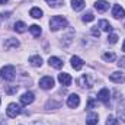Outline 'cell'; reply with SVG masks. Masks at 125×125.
I'll return each instance as SVG.
<instances>
[{
    "label": "cell",
    "instance_id": "cell-31",
    "mask_svg": "<svg viewBox=\"0 0 125 125\" xmlns=\"http://www.w3.org/2000/svg\"><path fill=\"white\" fill-rule=\"evenodd\" d=\"M92 35H93V36H99V35H100V31L97 29V26H93V28H92Z\"/></svg>",
    "mask_w": 125,
    "mask_h": 125
},
{
    "label": "cell",
    "instance_id": "cell-26",
    "mask_svg": "<svg viewBox=\"0 0 125 125\" xmlns=\"http://www.w3.org/2000/svg\"><path fill=\"white\" fill-rule=\"evenodd\" d=\"M51 7H58V6H61L62 4V0H45Z\"/></svg>",
    "mask_w": 125,
    "mask_h": 125
},
{
    "label": "cell",
    "instance_id": "cell-23",
    "mask_svg": "<svg viewBox=\"0 0 125 125\" xmlns=\"http://www.w3.org/2000/svg\"><path fill=\"white\" fill-rule=\"evenodd\" d=\"M102 58L105 60V61H115V58H116V55L114 54V52H105L103 55H102Z\"/></svg>",
    "mask_w": 125,
    "mask_h": 125
},
{
    "label": "cell",
    "instance_id": "cell-32",
    "mask_svg": "<svg viewBox=\"0 0 125 125\" xmlns=\"http://www.w3.org/2000/svg\"><path fill=\"white\" fill-rule=\"evenodd\" d=\"M118 65H119L121 68H125V57H122V58L119 60V62H118Z\"/></svg>",
    "mask_w": 125,
    "mask_h": 125
},
{
    "label": "cell",
    "instance_id": "cell-4",
    "mask_svg": "<svg viewBox=\"0 0 125 125\" xmlns=\"http://www.w3.org/2000/svg\"><path fill=\"white\" fill-rule=\"evenodd\" d=\"M6 114H7L9 118H16L21 114V106L16 105V103H10L7 106V109H6Z\"/></svg>",
    "mask_w": 125,
    "mask_h": 125
},
{
    "label": "cell",
    "instance_id": "cell-36",
    "mask_svg": "<svg viewBox=\"0 0 125 125\" xmlns=\"http://www.w3.org/2000/svg\"><path fill=\"white\" fill-rule=\"evenodd\" d=\"M0 102H1V100H0Z\"/></svg>",
    "mask_w": 125,
    "mask_h": 125
},
{
    "label": "cell",
    "instance_id": "cell-3",
    "mask_svg": "<svg viewBox=\"0 0 125 125\" xmlns=\"http://www.w3.org/2000/svg\"><path fill=\"white\" fill-rule=\"evenodd\" d=\"M39 87L44 89V90L52 89V87H54V79H52L51 76H44V77L39 80Z\"/></svg>",
    "mask_w": 125,
    "mask_h": 125
},
{
    "label": "cell",
    "instance_id": "cell-12",
    "mask_svg": "<svg viewBox=\"0 0 125 125\" xmlns=\"http://www.w3.org/2000/svg\"><path fill=\"white\" fill-rule=\"evenodd\" d=\"M94 9L97 12H106L109 9V3L105 0H97V1H94Z\"/></svg>",
    "mask_w": 125,
    "mask_h": 125
},
{
    "label": "cell",
    "instance_id": "cell-1",
    "mask_svg": "<svg viewBox=\"0 0 125 125\" xmlns=\"http://www.w3.org/2000/svg\"><path fill=\"white\" fill-rule=\"evenodd\" d=\"M65 26H67V21L62 16H52L50 21V29L52 32L58 31L61 28H65Z\"/></svg>",
    "mask_w": 125,
    "mask_h": 125
},
{
    "label": "cell",
    "instance_id": "cell-8",
    "mask_svg": "<svg viewBox=\"0 0 125 125\" xmlns=\"http://www.w3.org/2000/svg\"><path fill=\"white\" fill-rule=\"evenodd\" d=\"M67 105L70 106V108H77L79 105H80V97H79V94L73 93L68 96V99H67Z\"/></svg>",
    "mask_w": 125,
    "mask_h": 125
},
{
    "label": "cell",
    "instance_id": "cell-19",
    "mask_svg": "<svg viewBox=\"0 0 125 125\" xmlns=\"http://www.w3.org/2000/svg\"><path fill=\"white\" fill-rule=\"evenodd\" d=\"M29 62H31V65H33V67H41L42 65V58L39 55H32L31 58H29Z\"/></svg>",
    "mask_w": 125,
    "mask_h": 125
},
{
    "label": "cell",
    "instance_id": "cell-27",
    "mask_svg": "<svg viewBox=\"0 0 125 125\" xmlns=\"http://www.w3.org/2000/svg\"><path fill=\"white\" fill-rule=\"evenodd\" d=\"M106 125H119V122L116 121V118H115V116L109 115V116H108V119H106Z\"/></svg>",
    "mask_w": 125,
    "mask_h": 125
},
{
    "label": "cell",
    "instance_id": "cell-11",
    "mask_svg": "<svg viewBox=\"0 0 125 125\" xmlns=\"http://www.w3.org/2000/svg\"><path fill=\"white\" fill-rule=\"evenodd\" d=\"M58 82L62 86H70L71 84V76L68 73H60L58 74Z\"/></svg>",
    "mask_w": 125,
    "mask_h": 125
},
{
    "label": "cell",
    "instance_id": "cell-21",
    "mask_svg": "<svg viewBox=\"0 0 125 125\" xmlns=\"http://www.w3.org/2000/svg\"><path fill=\"white\" fill-rule=\"evenodd\" d=\"M13 29L16 32H19V33H23V32L26 31V25H25L23 22H16L15 26H13Z\"/></svg>",
    "mask_w": 125,
    "mask_h": 125
},
{
    "label": "cell",
    "instance_id": "cell-33",
    "mask_svg": "<svg viewBox=\"0 0 125 125\" xmlns=\"http://www.w3.org/2000/svg\"><path fill=\"white\" fill-rule=\"evenodd\" d=\"M93 105H94V102H93V99L90 97V99H89V105H87V109H92V108H93Z\"/></svg>",
    "mask_w": 125,
    "mask_h": 125
},
{
    "label": "cell",
    "instance_id": "cell-7",
    "mask_svg": "<svg viewBox=\"0 0 125 125\" xmlns=\"http://www.w3.org/2000/svg\"><path fill=\"white\" fill-rule=\"evenodd\" d=\"M109 80L114 82V83H124L125 82V74L121 71H115L109 76Z\"/></svg>",
    "mask_w": 125,
    "mask_h": 125
},
{
    "label": "cell",
    "instance_id": "cell-10",
    "mask_svg": "<svg viewBox=\"0 0 125 125\" xmlns=\"http://www.w3.org/2000/svg\"><path fill=\"white\" fill-rule=\"evenodd\" d=\"M33 100H35V96H33L32 92H26V93H23L21 96V103L22 105H31Z\"/></svg>",
    "mask_w": 125,
    "mask_h": 125
},
{
    "label": "cell",
    "instance_id": "cell-35",
    "mask_svg": "<svg viewBox=\"0 0 125 125\" xmlns=\"http://www.w3.org/2000/svg\"><path fill=\"white\" fill-rule=\"evenodd\" d=\"M122 51H125V41H124V45H122Z\"/></svg>",
    "mask_w": 125,
    "mask_h": 125
},
{
    "label": "cell",
    "instance_id": "cell-2",
    "mask_svg": "<svg viewBox=\"0 0 125 125\" xmlns=\"http://www.w3.org/2000/svg\"><path fill=\"white\" fill-rule=\"evenodd\" d=\"M0 76L3 80H7V82H12L16 76V70L13 65H4L1 70H0Z\"/></svg>",
    "mask_w": 125,
    "mask_h": 125
},
{
    "label": "cell",
    "instance_id": "cell-28",
    "mask_svg": "<svg viewBox=\"0 0 125 125\" xmlns=\"http://www.w3.org/2000/svg\"><path fill=\"white\" fill-rule=\"evenodd\" d=\"M45 108L47 109H50V108H60V103L58 102H54V100H48L47 105H45Z\"/></svg>",
    "mask_w": 125,
    "mask_h": 125
},
{
    "label": "cell",
    "instance_id": "cell-24",
    "mask_svg": "<svg viewBox=\"0 0 125 125\" xmlns=\"http://www.w3.org/2000/svg\"><path fill=\"white\" fill-rule=\"evenodd\" d=\"M118 116H119L121 121L125 122V105H121V106H119V109H118Z\"/></svg>",
    "mask_w": 125,
    "mask_h": 125
},
{
    "label": "cell",
    "instance_id": "cell-34",
    "mask_svg": "<svg viewBox=\"0 0 125 125\" xmlns=\"http://www.w3.org/2000/svg\"><path fill=\"white\" fill-rule=\"evenodd\" d=\"M9 0H0V4H4V3H7Z\"/></svg>",
    "mask_w": 125,
    "mask_h": 125
},
{
    "label": "cell",
    "instance_id": "cell-9",
    "mask_svg": "<svg viewBox=\"0 0 125 125\" xmlns=\"http://www.w3.org/2000/svg\"><path fill=\"white\" fill-rule=\"evenodd\" d=\"M112 16H114L115 19H122V18L125 16L124 7H121L119 4H115L114 9H112Z\"/></svg>",
    "mask_w": 125,
    "mask_h": 125
},
{
    "label": "cell",
    "instance_id": "cell-25",
    "mask_svg": "<svg viewBox=\"0 0 125 125\" xmlns=\"http://www.w3.org/2000/svg\"><path fill=\"white\" fill-rule=\"evenodd\" d=\"M94 19V16H93V13L92 12H87L86 15H83V18H82V21L83 22H92Z\"/></svg>",
    "mask_w": 125,
    "mask_h": 125
},
{
    "label": "cell",
    "instance_id": "cell-29",
    "mask_svg": "<svg viewBox=\"0 0 125 125\" xmlns=\"http://www.w3.org/2000/svg\"><path fill=\"white\" fill-rule=\"evenodd\" d=\"M108 41H109L111 44H115V42L118 41V35H116V33H111V35L108 36Z\"/></svg>",
    "mask_w": 125,
    "mask_h": 125
},
{
    "label": "cell",
    "instance_id": "cell-15",
    "mask_svg": "<svg viewBox=\"0 0 125 125\" xmlns=\"http://www.w3.org/2000/svg\"><path fill=\"white\" fill-rule=\"evenodd\" d=\"M71 6H73V9L76 12H80V10L84 9L86 3H84V0H71Z\"/></svg>",
    "mask_w": 125,
    "mask_h": 125
},
{
    "label": "cell",
    "instance_id": "cell-16",
    "mask_svg": "<svg viewBox=\"0 0 125 125\" xmlns=\"http://www.w3.org/2000/svg\"><path fill=\"white\" fill-rule=\"evenodd\" d=\"M19 47V41L15 39V38H9L6 42H4V48L6 50H10V48H18Z\"/></svg>",
    "mask_w": 125,
    "mask_h": 125
},
{
    "label": "cell",
    "instance_id": "cell-6",
    "mask_svg": "<svg viewBox=\"0 0 125 125\" xmlns=\"http://www.w3.org/2000/svg\"><path fill=\"white\" fill-rule=\"evenodd\" d=\"M97 99L100 102H103L105 105H109V99H111V93L108 89H102L99 93H97Z\"/></svg>",
    "mask_w": 125,
    "mask_h": 125
},
{
    "label": "cell",
    "instance_id": "cell-5",
    "mask_svg": "<svg viewBox=\"0 0 125 125\" xmlns=\"http://www.w3.org/2000/svg\"><path fill=\"white\" fill-rule=\"evenodd\" d=\"M79 86L80 87H92L93 86V82L90 79L89 74H83L80 79H79Z\"/></svg>",
    "mask_w": 125,
    "mask_h": 125
},
{
    "label": "cell",
    "instance_id": "cell-14",
    "mask_svg": "<svg viewBox=\"0 0 125 125\" xmlns=\"http://www.w3.org/2000/svg\"><path fill=\"white\" fill-rule=\"evenodd\" d=\"M83 60L82 58H79L77 55H74V57H71V67L74 68V70H80L82 67H83Z\"/></svg>",
    "mask_w": 125,
    "mask_h": 125
},
{
    "label": "cell",
    "instance_id": "cell-30",
    "mask_svg": "<svg viewBox=\"0 0 125 125\" xmlns=\"http://www.w3.org/2000/svg\"><path fill=\"white\" fill-rule=\"evenodd\" d=\"M6 92H7L9 94L16 93V92H18V87H16V86H13V87H7V89H6Z\"/></svg>",
    "mask_w": 125,
    "mask_h": 125
},
{
    "label": "cell",
    "instance_id": "cell-17",
    "mask_svg": "<svg viewBox=\"0 0 125 125\" xmlns=\"http://www.w3.org/2000/svg\"><path fill=\"white\" fill-rule=\"evenodd\" d=\"M97 119H99L97 114L90 112V114L87 115V118H86V125H96V124H97Z\"/></svg>",
    "mask_w": 125,
    "mask_h": 125
},
{
    "label": "cell",
    "instance_id": "cell-13",
    "mask_svg": "<svg viewBox=\"0 0 125 125\" xmlns=\"http://www.w3.org/2000/svg\"><path fill=\"white\" fill-rule=\"evenodd\" d=\"M48 64H50L51 67L57 68V70H60V68H61L62 65H64L62 60H60L58 57H50V58H48Z\"/></svg>",
    "mask_w": 125,
    "mask_h": 125
},
{
    "label": "cell",
    "instance_id": "cell-18",
    "mask_svg": "<svg viewBox=\"0 0 125 125\" xmlns=\"http://www.w3.org/2000/svg\"><path fill=\"white\" fill-rule=\"evenodd\" d=\"M99 28L102 29V31H105V32H112V26H111V23L108 22V21H105V19H102L100 22H99Z\"/></svg>",
    "mask_w": 125,
    "mask_h": 125
},
{
    "label": "cell",
    "instance_id": "cell-20",
    "mask_svg": "<svg viewBox=\"0 0 125 125\" xmlns=\"http://www.w3.org/2000/svg\"><path fill=\"white\" fill-rule=\"evenodd\" d=\"M29 15H31L32 18H35V19H39V18H42V10L39 7H32Z\"/></svg>",
    "mask_w": 125,
    "mask_h": 125
},
{
    "label": "cell",
    "instance_id": "cell-22",
    "mask_svg": "<svg viewBox=\"0 0 125 125\" xmlns=\"http://www.w3.org/2000/svg\"><path fill=\"white\" fill-rule=\"evenodd\" d=\"M29 31H31V33L33 35V36H39L41 35V26H38V25H32V26H29Z\"/></svg>",
    "mask_w": 125,
    "mask_h": 125
}]
</instances>
